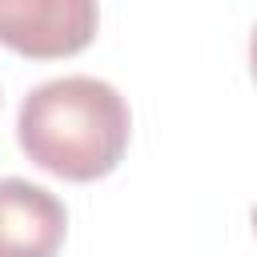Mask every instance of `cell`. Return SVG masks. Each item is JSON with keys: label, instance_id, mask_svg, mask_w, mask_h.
<instances>
[{"label": "cell", "instance_id": "4", "mask_svg": "<svg viewBox=\"0 0 257 257\" xmlns=\"http://www.w3.org/2000/svg\"><path fill=\"white\" fill-rule=\"evenodd\" d=\"M249 68H253V80H257V28L249 36Z\"/></svg>", "mask_w": 257, "mask_h": 257}, {"label": "cell", "instance_id": "5", "mask_svg": "<svg viewBox=\"0 0 257 257\" xmlns=\"http://www.w3.org/2000/svg\"><path fill=\"white\" fill-rule=\"evenodd\" d=\"M253 229H257V209H253Z\"/></svg>", "mask_w": 257, "mask_h": 257}, {"label": "cell", "instance_id": "1", "mask_svg": "<svg viewBox=\"0 0 257 257\" xmlns=\"http://www.w3.org/2000/svg\"><path fill=\"white\" fill-rule=\"evenodd\" d=\"M133 116L124 96L96 76H56L36 84L16 112L24 157L64 181H96L112 173L128 149Z\"/></svg>", "mask_w": 257, "mask_h": 257}, {"label": "cell", "instance_id": "3", "mask_svg": "<svg viewBox=\"0 0 257 257\" xmlns=\"http://www.w3.org/2000/svg\"><path fill=\"white\" fill-rule=\"evenodd\" d=\"M68 233L64 201L24 177H0V257H56Z\"/></svg>", "mask_w": 257, "mask_h": 257}, {"label": "cell", "instance_id": "2", "mask_svg": "<svg viewBox=\"0 0 257 257\" xmlns=\"http://www.w3.org/2000/svg\"><path fill=\"white\" fill-rule=\"evenodd\" d=\"M100 24L96 0H0V44L28 60L76 56Z\"/></svg>", "mask_w": 257, "mask_h": 257}]
</instances>
